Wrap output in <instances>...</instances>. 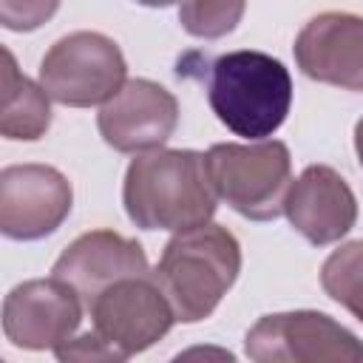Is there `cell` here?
Instances as JSON below:
<instances>
[{
	"instance_id": "15",
	"label": "cell",
	"mask_w": 363,
	"mask_h": 363,
	"mask_svg": "<svg viewBox=\"0 0 363 363\" xmlns=\"http://www.w3.org/2000/svg\"><path fill=\"white\" fill-rule=\"evenodd\" d=\"M323 292L363 320V238L337 247L320 267Z\"/></svg>"
},
{
	"instance_id": "3",
	"label": "cell",
	"mask_w": 363,
	"mask_h": 363,
	"mask_svg": "<svg viewBox=\"0 0 363 363\" xmlns=\"http://www.w3.org/2000/svg\"><path fill=\"white\" fill-rule=\"evenodd\" d=\"M207 99L218 122L250 142L272 136L292 105V77L264 51H230L210 62Z\"/></svg>"
},
{
	"instance_id": "20",
	"label": "cell",
	"mask_w": 363,
	"mask_h": 363,
	"mask_svg": "<svg viewBox=\"0 0 363 363\" xmlns=\"http://www.w3.org/2000/svg\"><path fill=\"white\" fill-rule=\"evenodd\" d=\"M142 6H150V9H164V6H173L176 0H136Z\"/></svg>"
},
{
	"instance_id": "11",
	"label": "cell",
	"mask_w": 363,
	"mask_h": 363,
	"mask_svg": "<svg viewBox=\"0 0 363 363\" xmlns=\"http://www.w3.org/2000/svg\"><path fill=\"white\" fill-rule=\"evenodd\" d=\"M295 60L315 82L363 91V17L349 11L312 17L295 40Z\"/></svg>"
},
{
	"instance_id": "5",
	"label": "cell",
	"mask_w": 363,
	"mask_h": 363,
	"mask_svg": "<svg viewBox=\"0 0 363 363\" xmlns=\"http://www.w3.org/2000/svg\"><path fill=\"white\" fill-rule=\"evenodd\" d=\"M119 45L99 31H74L60 37L40 62L45 94L71 108L105 105L128 79Z\"/></svg>"
},
{
	"instance_id": "16",
	"label": "cell",
	"mask_w": 363,
	"mask_h": 363,
	"mask_svg": "<svg viewBox=\"0 0 363 363\" xmlns=\"http://www.w3.org/2000/svg\"><path fill=\"white\" fill-rule=\"evenodd\" d=\"M247 0H182L179 23L187 34L201 40H218L241 23Z\"/></svg>"
},
{
	"instance_id": "9",
	"label": "cell",
	"mask_w": 363,
	"mask_h": 363,
	"mask_svg": "<svg viewBox=\"0 0 363 363\" xmlns=\"http://www.w3.org/2000/svg\"><path fill=\"white\" fill-rule=\"evenodd\" d=\"M82 298L60 278H34L17 284L3 301L6 337L31 352L57 349L77 332L82 320Z\"/></svg>"
},
{
	"instance_id": "7",
	"label": "cell",
	"mask_w": 363,
	"mask_h": 363,
	"mask_svg": "<svg viewBox=\"0 0 363 363\" xmlns=\"http://www.w3.org/2000/svg\"><path fill=\"white\" fill-rule=\"evenodd\" d=\"M94 332L111 343L122 360L150 349L176 323V312L153 281V275H133L102 289L91 306Z\"/></svg>"
},
{
	"instance_id": "14",
	"label": "cell",
	"mask_w": 363,
	"mask_h": 363,
	"mask_svg": "<svg viewBox=\"0 0 363 363\" xmlns=\"http://www.w3.org/2000/svg\"><path fill=\"white\" fill-rule=\"evenodd\" d=\"M43 85L17 71L9 48H3V94H0V133L6 139L34 142L51 125V105Z\"/></svg>"
},
{
	"instance_id": "19",
	"label": "cell",
	"mask_w": 363,
	"mask_h": 363,
	"mask_svg": "<svg viewBox=\"0 0 363 363\" xmlns=\"http://www.w3.org/2000/svg\"><path fill=\"white\" fill-rule=\"evenodd\" d=\"M354 150H357V159H360V164H363V116H360L357 125H354Z\"/></svg>"
},
{
	"instance_id": "4",
	"label": "cell",
	"mask_w": 363,
	"mask_h": 363,
	"mask_svg": "<svg viewBox=\"0 0 363 363\" xmlns=\"http://www.w3.org/2000/svg\"><path fill=\"white\" fill-rule=\"evenodd\" d=\"M204 164L216 196L244 218L272 221L284 213V199L292 184V159L284 142L213 145L204 153Z\"/></svg>"
},
{
	"instance_id": "17",
	"label": "cell",
	"mask_w": 363,
	"mask_h": 363,
	"mask_svg": "<svg viewBox=\"0 0 363 363\" xmlns=\"http://www.w3.org/2000/svg\"><path fill=\"white\" fill-rule=\"evenodd\" d=\"M62 0H0V23L9 31H34L48 23Z\"/></svg>"
},
{
	"instance_id": "13",
	"label": "cell",
	"mask_w": 363,
	"mask_h": 363,
	"mask_svg": "<svg viewBox=\"0 0 363 363\" xmlns=\"http://www.w3.org/2000/svg\"><path fill=\"white\" fill-rule=\"evenodd\" d=\"M284 213L309 244L326 247L340 241L354 227L357 199L337 170L326 164H309L289 184Z\"/></svg>"
},
{
	"instance_id": "1",
	"label": "cell",
	"mask_w": 363,
	"mask_h": 363,
	"mask_svg": "<svg viewBox=\"0 0 363 363\" xmlns=\"http://www.w3.org/2000/svg\"><path fill=\"white\" fill-rule=\"evenodd\" d=\"M216 190L204 153L147 150L128 164L122 201L128 218L142 230H193L213 218Z\"/></svg>"
},
{
	"instance_id": "10",
	"label": "cell",
	"mask_w": 363,
	"mask_h": 363,
	"mask_svg": "<svg viewBox=\"0 0 363 363\" xmlns=\"http://www.w3.org/2000/svg\"><path fill=\"white\" fill-rule=\"evenodd\" d=\"M179 125L176 96L153 79H128L96 116L102 139L119 153L162 147Z\"/></svg>"
},
{
	"instance_id": "6",
	"label": "cell",
	"mask_w": 363,
	"mask_h": 363,
	"mask_svg": "<svg viewBox=\"0 0 363 363\" xmlns=\"http://www.w3.org/2000/svg\"><path fill=\"white\" fill-rule=\"evenodd\" d=\"M258 363H360L363 340L323 312L295 309L255 320L244 340Z\"/></svg>"
},
{
	"instance_id": "2",
	"label": "cell",
	"mask_w": 363,
	"mask_h": 363,
	"mask_svg": "<svg viewBox=\"0 0 363 363\" xmlns=\"http://www.w3.org/2000/svg\"><path fill=\"white\" fill-rule=\"evenodd\" d=\"M241 272V247L221 224H201L176 233L150 272L167 295L176 320L199 323L216 312Z\"/></svg>"
},
{
	"instance_id": "12",
	"label": "cell",
	"mask_w": 363,
	"mask_h": 363,
	"mask_svg": "<svg viewBox=\"0 0 363 363\" xmlns=\"http://www.w3.org/2000/svg\"><path fill=\"white\" fill-rule=\"evenodd\" d=\"M51 275L74 286L88 309L91 301L111 284L133 275H150V269L139 241L113 230H91L62 250Z\"/></svg>"
},
{
	"instance_id": "18",
	"label": "cell",
	"mask_w": 363,
	"mask_h": 363,
	"mask_svg": "<svg viewBox=\"0 0 363 363\" xmlns=\"http://www.w3.org/2000/svg\"><path fill=\"white\" fill-rule=\"evenodd\" d=\"M54 354L60 357V360H122V354L111 346V343H105L96 332L91 335H82V337H71V340H65L62 346H57L54 349Z\"/></svg>"
},
{
	"instance_id": "8",
	"label": "cell",
	"mask_w": 363,
	"mask_h": 363,
	"mask_svg": "<svg viewBox=\"0 0 363 363\" xmlns=\"http://www.w3.org/2000/svg\"><path fill=\"white\" fill-rule=\"evenodd\" d=\"M71 182L48 164H11L0 173V230L14 241L51 235L71 213Z\"/></svg>"
}]
</instances>
